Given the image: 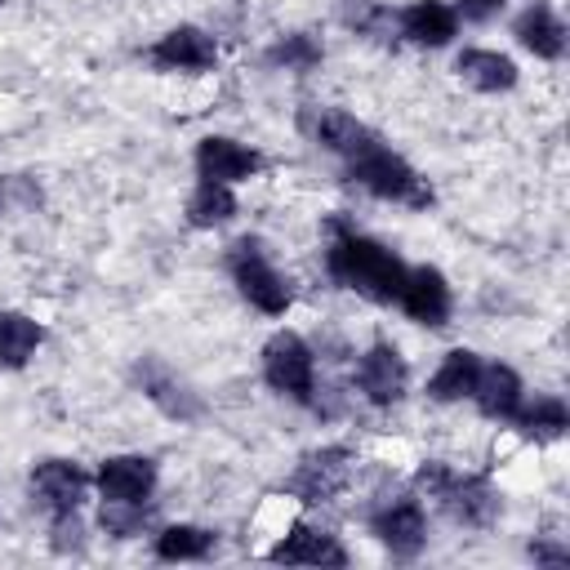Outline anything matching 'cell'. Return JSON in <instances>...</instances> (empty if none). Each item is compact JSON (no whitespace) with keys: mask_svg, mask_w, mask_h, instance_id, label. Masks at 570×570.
<instances>
[{"mask_svg":"<svg viewBox=\"0 0 570 570\" xmlns=\"http://www.w3.org/2000/svg\"><path fill=\"white\" fill-rule=\"evenodd\" d=\"M89 485H94V476H89L76 459H45V463L31 468V499H36L49 517L76 512L80 499L89 494Z\"/></svg>","mask_w":570,"mask_h":570,"instance_id":"obj_8","label":"cell"},{"mask_svg":"<svg viewBox=\"0 0 570 570\" xmlns=\"http://www.w3.org/2000/svg\"><path fill=\"white\" fill-rule=\"evenodd\" d=\"M236 218V196L227 183H196L191 200H187V223L191 227H223Z\"/></svg>","mask_w":570,"mask_h":570,"instance_id":"obj_24","label":"cell"},{"mask_svg":"<svg viewBox=\"0 0 570 570\" xmlns=\"http://www.w3.org/2000/svg\"><path fill=\"white\" fill-rule=\"evenodd\" d=\"M352 476V450L347 445H325L303 454V463L294 468V476L285 481L289 494H298L303 503H330Z\"/></svg>","mask_w":570,"mask_h":570,"instance_id":"obj_6","label":"cell"},{"mask_svg":"<svg viewBox=\"0 0 570 570\" xmlns=\"http://www.w3.org/2000/svg\"><path fill=\"white\" fill-rule=\"evenodd\" d=\"M347 178L361 183L379 200H396V205H414V209L432 205V187L419 178V169L405 156H396L392 147H383V142H374L361 156H352L347 160Z\"/></svg>","mask_w":570,"mask_h":570,"instance_id":"obj_2","label":"cell"},{"mask_svg":"<svg viewBox=\"0 0 570 570\" xmlns=\"http://www.w3.org/2000/svg\"><path fill=\"white\" fill-rule=\"evenodd\" d=\"M512 36H517L521 49H530V53L543 58V62H557V58L566 53V22L557 18V9H552L548 0L525 4V9L517 13V22H512Z\"/></svg>","mask_w":570,"mask_h":570,"instance_id":"obj_17","label":"cell"},{"mask_svg":"<svg viewBox=\"0 0 570 570\" xmlns=\"http://www.w3.org/2000/svg\"><path fill=\"white\" fill-rule=\"evenodd\" d=\"M325 267L343 289H352L370 303H396L401 281H405V263L387 245H379L352 227H338V236L325 249Z\"/></svg>","mask_w":570,"mask_h":570,"instance_id":"obj_1","label":"cell"},{"mask_svg":"<svg viewBox=\"0 0 570 570\" xmlns=\"http://www.w3.org/2000/svg\"><path fill=\"white\" fill-rule=\"evenodd\" d=\"M405 383H410V370H405V361H401V352L392 343H374L356 361V387L374 405H396L405 396Z\"/></svg>","mask_w":570,"mask_h":570,"instance_id":"obj_13","label":"cell"},{"mask_svg":"<svg viewBox=\"0 0 570 570\" xmlns=\"http://www.w3.org/2000/svg\"><path fill=\"white\" fill-rule=\"evenodd\" d=\"M476 370H481V356L472 347H450L436 365V374L428 379V396L432 401H463L472 396V383H476Z\"/></svg>","mask_w":570,"mask_h":570,"instance_id":"obj_21","label":"cell"},{"mask_svg":"<svg viewBox=\"0 0 570 570\" xmlns=\"http://www.w3.org/2000/svg\"><path fill=\"white\" fill-rule=\"evenodd\" d=\"M303 129L312 134L316 147H325V151H334V156H343V160H352V156H361L365 147L379 142L374 129L361 125V120H356L352 111H343V107H307V111H303Z\"/></svg>","mask_w":570,"mask_h":570,"instance_id":"obj_9","label":"cell"},{"mask_svg":"<svg viewBox=\"0 0 570 570\" xmlns=\"http://www.w3.org/2000/svg\"><path fill=\"white\" fill-rule=\"evenodd\" d=\"M530 557H534V561H548V566H566V561H570V552H566V548H548V543L530 548Z\"/></svg>","mask_w":570,"mask_h":570,"instance_id":"obj_29","label":"cell"},{"mask_svg":"<svg viewBox=\"0 0 570 570\" xmlns=\"http://www.w3.org/2000/svg\"><path fill=\"white\" fill-rule=\"evenodd\" d=\"M396 31H401L410 45L441 49V45L454 40V31H459V13H454L445 0H410V4L396 13Z\"/></svg>","mask_w":570,"mask_h":570,"instance_id":"obj_16","label":"cell"},{"mask_svg":"<svg viewBox=\"0 0 570 570\" xmlns=\"http://www.w3.org/2000/svg\"><path fill=\"white\" fill-rule=\"evenodd\" d=\"M147 58L160 67V71H209L218 62V45L200 31V27H169L151 49Z\"/></svg>","mask_w":570,"mask_h":570,"instance_id":"obj_14","label":"cell"},{"mask_svg":"<svg viewBox=\"0 0 570 570\" xmlns=\"http://www.w3.org/2000/svg\"><path fill=\"white\" fill-rule=\"evenodd\" d=\"M267 557L285 561V566H347L343 543L330 530H316V525H294Z\"/></svg>","mask_w":570,"mask_h":570,"instance_id":"obj_18","label":"cell"},{"mask_svg":"<svg viewBox=\"0 0 570 570\" xmlns=\"http://www.w3.org/2000/svg\"><path fill=\"white\" fill-rule=\"evenodd\" d=\"M512 423H517L521 436H530V441H557V436L570 428V414H566V401H561V396L543 392V396H534V401H521V410L512 414Z\"/></svg>","mask_w":570,"mask_h":570,"instance_id":"obj_22","label":"cell"},{"mask_svg":"<svg viewBox=\"0 0 570 570\" xmlns=\"http://www.w3.org/2000/svg\"><path fill=\"white\" fill-rule=\"evenodd\" d=\"M454 71L481 94H503V89L517 85V62L499 49H463L454 58Z\"/></svg>","mask_w":570,"mask_h":570,"instance_id":"obj_20","label":"cell"},{"mask_svg":"<svg viewBox=\"0 0 570 570\" xmlns=\"http://www.w3.org/2000/svg\"><path fill=\"white\" fill-rule=\"evenodd\" d=\"M370 530H374V539H379L392 557H414V552L428 543L423 503H419V499H387L383 508H374Z\"/></svg>","mask_w":570,"mask_h":570,"instance_id":"obj_12","label":"cell"},{"mask_svg":"<svg viewBox=\"0 0 570 570\" xmlns=\"http://www.w3.org/2000/svg\"><path fill=\"white\" fill-rule=\"evenodd\" d=\"M138 387H142L169 419H183V423L200 419V401H196V392H191L169 365H160V361H142V365H138Z\"/></svg>","mask_w":570,"mask_h":570,"instance_id":"obj_19","label":"cell"},{"mask_svg":"<svg viewBox=\"0 0 570 570\" xmlns=\"http://www.w3.org/2000/svg\"><path fill=\"white\" fill-rule=\"evenodd\" d=\"M414 485L428 494V499H436L454 521H463V525H490L494 517H499V494L481 481V476H463V472H454V468H445L441 459H428L423 468H419V476H414Z\"/></svg>","mask_w":570,"mask_h":570,"instance_id":"obj_3","label":"cell"},{"mask_svg":"<svg viewBox=\"0 0 570 570\" xmlns=\"http://www.w3.org/2000/svg\"><path fill=\"white\" fill-rule=\"evenodd\" d=\"M258 169H263V156H258L254 147L236 142V138H227V134H209V138L196 142V174H200L205 183H227V187H236V183L254 178Z\"/></svg>","mask_w":570,"mask_h":570,"instance_id":"obj_10","label":"cell"},{"mask_svg":"<svg viewBox=\"0 0 570 570\" xmlns=\"http://www.w3.org/2000/svg\"><path fill=\"white\" fill-rule=\"evenodd\" d=\"M396 303H401V312L414 325H428V330H441L450 321V312H454L450 281L436 267H405V281H401Z\"/></svg>","mask_w":570,"mask_h":570,"instance_id":"obj_7","label":"cell"},{"mask_svg":"<svg viewBox=\"0 0 570 570\" xmlns=\"http://www.w3.org/2000/svg\"><path fill=\"white\" fill-rule=\"evenodd\" d=\"M472 401H476V410L485 414V419H499V423H512V414L521 410V401H525V387H521V374L512 370V365H503V361H481V370H476V383H472Z\"/></svg>","mask_w":570,"mask_h":570,"instance_id":"obj_15","label":"cell"},{"mask_svg":"<svg viewBox=\"0 0 570 570\" xmlns=\"http://www.w3.org/2000/svg\"><path fill=\"white\" fill-rule=\"evenodd\" d=\"M40 343H45V330H40L31 316H22V312H0V365H4V370H22V365L36 356Z\"/></svg>","mask_w":570,"mask_h":570,"instance_id":"obj_23","label":"cell"},{"mask_svg":"<svg viewBox=\"0 0 570 570\" xmlns=\"http://www.w3.org/2000/svg\"><path fill=\"white\" fill-rule=\"evenodd\" d=\"M102 503H147L156 490V463L147 454H111L94 472Z\"/></svg>","mask_w":570,"mask_h":570,"instance_id":"obj_11","label":"cell"},{"mask_svg":"<svg viewBox=\"0 0 570 570\" xmlns=\"http://www.w3.org/2000/svg\"><path fill=\"white\" fill-rule=\"evenodd\" d=\"M151 548L160 561H205L214 552V534L200 525H165V530H156Z\"/></svg>","mask_w":570,"mask_h":570,"instance_id":"obj_25","label":"cell"},{"mask_svg":"<svg viewBox=\"0 0 570 570\" xmlns=\"http://www.w3.org/2000/svg\"><path fill=\"white\" fill-rule=\"evenodd\" d=\"M267 62H272V67H285V71H312V67L321 62V45H316L312 36L294 31V36H281V40L267 49Z\"/></svg>","mask_w":570,"mask_h":570,"instance_id":"obj_26","label":"cell"},{"mask_svg":"<svg viewBox=\"0 0 570 570\" xmlns=\"http://www.w3.org/2000/svg\"><path fill=\"white\" fill-rule=\"evenodd\" d=\"M227 272L236 281V289L245 294L249 307H258L263 316H285L289 303H294V289H289V276L267 258V249L258 240H236L227 249Z\"/></svg>","mask_w":570,"mask_h":570,"instance_id":"obj_4","label":"cell"},{"mask_svg":"<svg viewBox=\"0 0 570 570\" xmlns=\"http://www.w3.org/2000/svg\"><path fill=\"white\" fill-rule=\"evenodd\" d=\"M263 379L272 392L298 401V405H312V392H316V356L307 347L303 334L294 330H276L263 347Z\"/></svg>","mask_w":570,"mask_h":570,"instance_id":"obj_5","label":"cell"},{"mask_svg":"<svg viewBox=\"0 0 570 570\" xmlns=\"http://www.w3.org/2000/svg\"><path fill=\"white\" fill-rule=\"evenodd\" d=\"M508 0H454V13H463L468 22H490Z\"/></svg>","mask_w":570,"mask_h":570,"instance_id":"obj_28","label":"cell"},{"mask_svg":"<svg viewBox=\"0 0 570 570\" xmlns=\"http://www.w3.org/2000/svg\"><path fill=\"white\" fill-rule=\"evenodd\" d=\"M147 521V503H102V530L116 539L138 534Z\"/></svg>","mask_w":570,"mask_h":570,"instance_id":"obj_27","label":"cell"}]
</instances>
